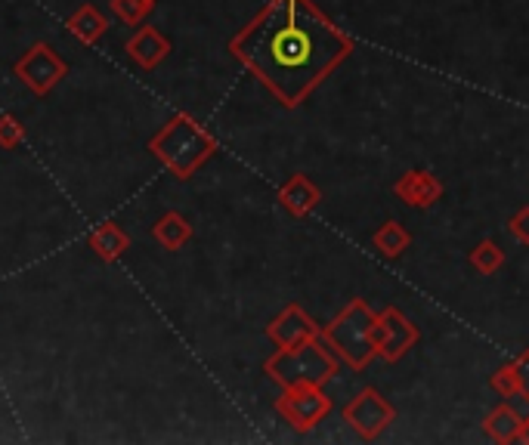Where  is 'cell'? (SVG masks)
Returning a JSON list of instances; mask_svg holds the SVG:
<instances>
[{
    "label": "cell",
    "mask_w": 529,
    "mask_h": 445,
    "mask_svg": "<svg viewBox=\"0 0 529 445\" xmlns=\"http://www.w3.org/2000/svg\"><path fill=\"white\" fill-rule=\"evenodd\" d=\"M229 50L282 106H301L353 53V41L313 0H270L229 41Z\"/></svg>",
    "instance_id": "cell-1"
},
{
    "label": "cell",
    "mask_w": 529,
    "mask_h": 445,
    "mask_svg": "<svg viewBox=\"0 0 529 445\" xmlns=\"http://www.w3.org/2000/svg\"><path fill=\"white\" fill-rule=\"evenodd\" d=\"M149 152H155L164 167L174 170V177L189 180L217 152V140L208 130L198 127L189 115H177L152 136Z\"/></svg>",
    "instance_id": "cell-2"
},
{
    "label": "cell",
    "mask_w": 529,
    "mask_h": 445,
    "mask_svg": "<svg viewBox=\"0 0 529 445\" xmlns=\"http://www.w3.org/2000/svg\"><path fill=\"white\" fill-rule=\"evenodd\" d=\"M263 368H267L270 378L282 387H297V384L322 387L338 371V353H332V347H328L319 334L307 340V344L276 350Z\"/></svg>",
    "instance_id": "cell-3"
},
{
    "label": "cell",
    "mask_w": 529,
    "mask_h": 445,
    "mask_svg": "<svg viewBox=\"0 0 529 445\" xmlns=\"http://www.w3.org/2000/svg\"><path fill=\"white\" fill-rule=\"evenodd\" d=\"M375 319L378 316L372 313V306L366 300H353L347 310L319 334L344 362H350L353 368H366L375 356V340H372Z\"/></svg>",
    "instance_id": "cell-4"
},
{
    "label": "cell",
    "mask_w": 529,
    "mask_h": 445,
    "mask_svg": "<svg viewBox=\"0 0 529 445\" xmlns=\"http://www.w3.org/2000/svg\"><path fill=\"white\" fill-rule=\"evenodd\" d=\"M276 408L294 430L304 433V430H313L328 412H332V399H328L322 387L316 384H297V387H285Z\"/></svg>",
    "instance_id": "cell-5"
},
{
    "label": "cell",
    "mask_w": 529,
    "mask_h": 445,
    "mask_svg": "<svg viewBox=\"0 0 529 445\" xmlns=\"http://www.w3.org/2000/svg\"><path fill=\"white\" fill-rule=\"evenodd\" d=\"M65 75H69V65L50 44H35L16 62V78L38 96H47Z\"/></svg>",
    "instance_id": "cell-6"
},
{
    "label": "cell",
    "mask_w": 529,
    "mask_h": 445,
    "mask_svg": "<svg viewBox=\"0 0 529 445\" xmlns=\"http://www.w3.org/2000/svg\"><path fill=\"white\" fill-rule=\"evenodd\" d=\"M396 418V408L372 387H366L362 393H356L347 405H344V421L362 436V439H375L381 436Z\"/></svg>",
    "instance_id": "cell-7"
},
{
    "label": "cell",
    "mask_w": 529,
    "mask_h": 445,
    "mask_svg": "<svg viewBox=\"0 0 529 445\" xmlns=\"http://www.w3.org/2000/svg\"><path fill=\"white\" fill-rule=\"evenodd\" d=\"M418 328L396 310V306H387L384 313H378L375 319V356H381L384 362H396L400 356H406L415 344H418Z\"/></svg>",
    "instance_id": "cell-8"
},
{
    "label": "cell",
    "mask_w": 529,
    "mask_h": 445,
    "mask_svg": "<svg viewBox=\"0 0 529 445\" xmlns=\"http://www.w3.org/2000/svg\"><path fill=\"white\" fill-rule=\"evenodd\" d=\"M267 337L276 344V350H288V347L307 344V340L319 337V328L301 306H285V310L270 322Z\"/></svg>",
    "instance_id": "cell-9"
},
{
    "label": "cell",
    "mask_w": 529,
    "mask_h": 445,
    "mask_svg": "<svg viewBox=\"0 0 529 445\" xmlns=\"http://www.w3.org/2000/svg\"><path fill=\"white\" fill-rule=\"evenodd\" d=\"M393 192L406 204H412V208H431V204L443 198V183L434 174H427V170H409V174L396 180Z\"/></svg>",
    "instance_id": "cell-10"
},
{
    "label": "cell",
    "mask_w": 529,
    "mask_h": 445,
    "mask_svg": "<svg viewBox=\"0 0 529 445\" xmlns=\"http://www.w3.org/2000/svg\"><path fill=\"white\" fill-rule=\"evenodd\" d=\"M127 53L134 56L137 65H143V68H155V65H161L164 59H168V53H171V41L164 38V34H161L158 28L143 25V28L134 34V38L127 41Z\"/></svg>",
    "instance_id": "cell-11"
},
{
    "label": "cell",
    "mask_w": 529,
    "mask_h": 445,
    "mask_svg": "<svg viewBox=\"0 0 529 445\" xmlns=\"http://www.w3.org/2000/svg\"><path fill=\"white\" fill-rule=\"evenodd\" d=\"M319 186L304 177V174H294L288 177V183L279 189V201H282V208L291 214V217H307L316 204H319Z\"/></svg>",
    "instance_id": "cell-12"
},
{
    "label": "cell",
    "mask_w": 529,
    "mask_h": 445,
    "mask_svg": "<svg viewBox=\"0 0 529 445\" xmlns=\"http://www.w3.org/2000/svg\"><path fill=\"white\" fill-rule=\"evenodd\" d=\"M69 31L84 44H96L109 31V16L93 4H84L81 10L69 16Z\"/></svg>",
    "instance_id": "cell-13"
},
{
    "label": "cell",
    "mask_w": 529,
    "mask_h": 445,
    "mask_svg": "<svg viewBox=\"0 0 529 445\" xmlns=\"http://www.w3.org/2000/svg\"><path fill=\"white\" fill-rule=\"evenodd\" d=\"M483 427L495 442H520V436H523V418L514 412L508 402H502L499 408H492Z\"/></svg>",
    "instance_id": "cell-14"
},
{
    "label": "cell",
    "mask_w": 529,
    "mask_h": 445,
    "mask_svg": "<svg viewBox=\"0 0 529 445\" xmlns=\"http://www.w3.org/2000/svg\"><path fill=\"white\" fill-rule=\"evenodd\" d=\"M90 248H93V254H96L99 260L112 263V260H118V257L130 248V238H127V232H124L121 226L106 223V226H99V229L90 235Z\"/></svg>",
    "instance_id": "cell-15"
},
{
    "label": "cell",
    "mask_w": 529,
    "mask_h": 445,
    "mask_svg": "<svg viewBox=\"0 0 529 445\" xmlns=\"http://www.w3.org/2000/svg\"><path fill=\"white\" fill-rule=\"evenodd\" d=\"M152 235H155V242L161 245V248H168V251H180L189 238H192V226H189V220L186 217H180V214H164L155 226H152Z\"/></svg>",
    "instance_id": "cell-16"
},
{
    "label": "cell",
    "mask_w": 529,
    "mask_h": 445,
    "mask_svg": "<svg viewBox=\"0 0 529 445\" xmlns=\"http://www.w3.org/2000/svg\"><path fill=\"white\" fill-rule=\"evenodd\" d=\"M372 245L381 257H400L403 251H409L412 245V235L403 229V223H396V220H387L375 235H372Z\"/></svg>",
    "instance_id": "cell-17"
},
{
    "label": "cell",
    "mask_w": 529,
    "mask_h": 445,
    "mask_svg": "<svg viewBox=\"0 0 529 445\" xmlns=\"http://www.w3.org/2000/svg\"><path fill=\"white\" fill-rule=\"evenodd\" d=\"M158 0H112V13L124 22V25H140L152 10H155Z\"/></svg>",
    "instance_id": "cell-18"
},
{
    "label": "cell",
    "mask_w": 529,
    "mask_h": 445,
    "mask_svg": "<svg viewBox=\"0 0 529 445\" xmlns=\"http://www.w3.org/2000/svg\"><path fill=\"white\" fill-rule=\"evenodd\" d=\"M471 263H474V269L483 272V276H489V272H495V269L505 263V251L486 238V242H480V245L471 251Z\"/></svg>",
    "instance_id": "cell-19"
},
{
    "label": "cell",
    "mask_w": 529,
    "mask_h": 445,
    "mask_svg": "<svg viewBox=\"0 0 529 445\" xmlns=\"http://www.w3.org/2000/svg\"><path fill=\"white\" fill-rule=\"evenodd\" d=\"M25 140V127L13 115H0V149H16Z\"/></svg>",
    "instance_id": "cell-20"
},
{
    "label": "cell",
    "mask_w": 529,
    "mask_h": 445,
    "mask_svg": "<svg viewBox=\"0 0 529 445\" xmlns=\"http://www.w3.org/2000/svg\"><path fill=\"white\" fill-rule=\"evenodd\" d=\"M492 390L499 393L502 399H517V381H514L511 365H505V368H499L492 374Z\"/></svg>",
    "instance_id": "cell-21"
},
{
    "label": "cell",
    "mask_w": 529,
    "mask_h": 445,
    "mask_svg": "<svg viewBox=\"0 0 529 445\" xmlns=\"http://www.w3.org/2000/svg\"><path fill=\"white\" fill-rule=\"evenodd\" d=\"M511 371H514V381H517V396L520 399H529V350L520 353L514 362H508Z\"/></svg>",
    "instance_id": "cell-22"
},
{
    "label": "cell",
    "mask_w": 529,
    "mask_h": 445,
    "mask_svg": "<svg viewBox=\"0 0 529 445\" xmlns=\"http://www.w3.org/2000/svg\"><path fill=\"white\" fill-rule=\"evenodd\" d=\"M511 232H514V238L517 242H523V245H529V208H520L514 217H511Z\"/></svg>",
    "instance_id": "cell-23"
},
{
    "label": "cell",
    "mask_w": 529,
    "mask_h": 445,
    "mask_svg": "<svg viewBox=\"0 0 529 445\" xmlns=\"http://www.w3.org/2000/svg\"><path fill=\"white\" fill-rule=\"evenodd\" d=\"M520 442H529V421H523V436H520Z\"/></svg>",
    "instance_id": "cell-24"
}]
</instances>
